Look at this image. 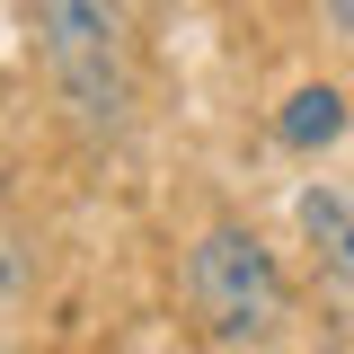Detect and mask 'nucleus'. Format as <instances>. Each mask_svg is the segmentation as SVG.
I'll use <instances>...</instances> for the list:
<instances>
[{"instance_id":"1","label":"nucleus","mask_w":354,"mask_h":354,"mask_svg":"<svg viewBox=\"0 0 354 354\" xmlns=\"http://www.w3.org/2000/svg\"><path fill=\"white\" fill-rule=\"evenodd\" d=\"M36 62L80 133H115L133 115V18L124 0H27Z\"/></svg>"},{"instance_id":"2","label":"nucleus","mask_w":354,"mask_h":354,"mask_svg":"<svg viewBox=\"0 0 354 354\" xmlns=\"http://www.w3.org/2000/svg\"><path fill=\"white\" fill-rule=\"evenodd\" d=\"M186 310L213 346H266L283 337L292 319V283L248 221H213L195 248H186Z\"/></svg>"},{"instance_id":"3","label":"nucleus","mask_w":354,"mask_h":354,"mask_svg":"<svg viewBox=\"0 0 354 354\" xmlns=\"http://www.w3.org/2000/svg\"><path fill=\"white\" fill-rule=\"evenodd\" d=\"M274 133H283V142H292V151H328V142H337V133H346V88H292V97H283V115H274Z\"/></svg>"},{"instance_id":"4","label":"nucleus","mask_w":354,"mask_h":354,"mask_svg":"<svg viewBox=\"0 0 354 354\" xmlns=\"http://www.w3.org/2000/svg\"><path fill=\"white\" fill-rule=\"evenodd\" d=\"M301 230L328 248V266L354 274V186H310L301 195Z\"/></svg>"},{"instance_id":"5","label":"nucleus","mask_w":354,"mask_h":354,"mask_svg":"<svg viewBox=\"0 0 354 354\" xmlns=\"http://www.w3.org/2000/svg\"><path fill=\"white\" fill-rule=\"evenodd\" d=\"M319 9H328V27H337V36L354 44V0H319Z\"/></svg>"}]
</instances>
